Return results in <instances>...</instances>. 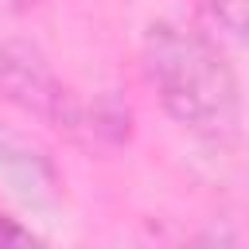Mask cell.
I'll use <instances>...</instances> for the list:
<instances>
[{
  "mask_svg": "<svg viewBox=\"0 0 249 249\" xmlns=\"http://www.w3.org/2000/svg\"><path fill=\"white\" fill-rule=\"evenodd\" d=\"M144 74L171 121L206 140H226L241 121V93L226 54L195 27L160 19L144 35Z\"/></svg>",
  "mask_w": 249,
  "mask_h": 249,
  "instance_id": "6da1fadb",
  "label": "cell"
},
{
  "mask_svg": "<svg viewBox=\"0 0 249 249\" xmlns=\"http://www.w3.org/2000/svg\"><path fill=\"white\" fill-rule=\"evenodd\" d=\"M0 89L43 121H54V124L78 121L74 97L62 89V82L51 74V66L19 43H0Z\"/></svg>",
  "mask_w": 249,
  "mask_h": 249,
  "instance_id": "7a4b0ae2",
  "label": "cell"
},
{
  "mask_svg": "<svg viewBox=\"0 0 249 249\" xmlns=\"http://www.w3.org/2000/svg\"><path fill=\"white\" fill-rule=\"evenodd\" d=\"M206 12L222 31L249 43V0H206Z\"/></svg>",
  "mask_w": 249,
  "mask_h": 249,
  "instance_id": "3957f363",
  "label": "cell"
},
{
  "mask_svg": "<svg viewBox=\"0 0 249 249\" xmlns=\"http://www.w3.org/2000/svg\"><path fill=\"white\" fill-rule=\"evenodd\" d=\"M0 249H51V245L16 218H0Z\"/></svg>",
  "mask_w": 249,
  "mask_h": 249,
  "instance_id": "277c9868",
  "label": "cell"
},
{
  "mask_svg": "<svg viewBox=\"0 0 249 249\" xmlns=\"http://www.w3.org/2000/svg\"><path fill=\"white\" fill-rule=\"evenodd\" d=\"M187 249H233L226 237H214V233H202V237H195Z\"/></svg>",
  "mask_w": 249,
  "mask_h": 249,
  "instance_id": "5b68a950",
  "label": "cell"
}]
</instances>
